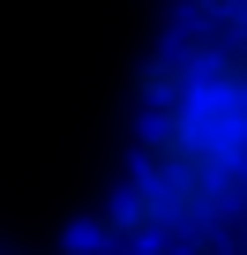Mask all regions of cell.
Returning a JSON list of instances; mask_svg holds the SVG:
<instances>
[{"instance_id": "obj_1", "label": "cell", "mask_w": 247, "mask_h": 255, "mask_svg": "<svg viewBox=\"0 0 247 255\" xmlns=\"http://www.w3.org/2000/svg\"><path fill=\"white\" fill-rule=\"evenodd\" d=\"M112 233L143 255H210L247 240V8L195 23L158 68Z\"/></svg>"}]
</instances>
